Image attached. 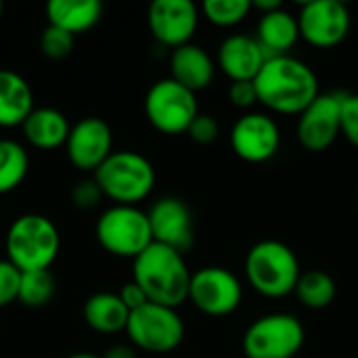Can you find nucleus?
Instances as JSON below:
<instances>
[{
  "label": "nucleus",
  "mask_w": 358,
  "mask_h": 358,
  "mask_svg": "<svg viewBox=\"0 0 358 358\" xmlns=\"http://www.w3.org/2000/svg\"><path fill=\"white\" fill-rule=\"evenodd\" d=\"M258 103L281 115H300L321 92L308 63L292 55L271 57L254 80Z\"/></svg>",
  "instance_id": "obj_1"
},
{
  "label": "nucleus",
  "mask_w": 358,
  "mask_h": 358,
  "mask_svg": "<svg viewBox=\"0 0 358 358\" xmlns=\"http://www.w3.org/2000/svg\"><path fill=\"white\" fill-rule=\"evenodd\" d=\"M132 262V281L141 285L149 302L178 308L189 300L193 273L182 254L162 243H151Z\"/></svg>",
  "instance_id": "obj_2"
},
{
  "label": "nucleus",
  "mask_w": 358,
  "mask_h": 358,
  "mask_svg": "<svg viewBox=\"0 0 358 358\" xmlns=\"http://www.w3.org/2000/svg\"><path fill=\"white\" fill-rule=\"evenodd\" d=\"M300 260L296 252L277 239H264L250 248L245 256V279L264 298H285L300 281Z\"/></svg>",
  "instance_id": "obj_3"
},
{
  "label": "nucleus",
  "mask_w": 358,
  "mask_h": 358,
  "mask_svg": "<svg viewBox=\"0 0 358 358\" xmlns=\"http://www.w3.org/2000/svg\"><path fill=\"white\" fill-rule=\"evenodd\" d=\"M4 248L6 260L21 273L48 271L61 248L59 229L48 216L23 214L8 227Z\"/></svg>",
  "instance_id": "obj_4"
},
{
  "label": "nucleus",
  "mask_w": 358,
  "mask_h": 358,
  "mask_svg": "<svg viewBox=\"0 0 358 358\" xmlns=\"http://www.w3.org/2000/svg\"><path fill=\"white\" fill-rule=\"evenodd\" d=\"M94 180L117 206H136L147 199L155 187L153 164L136 151H113L94 172Z\"/></svg>",
  "instance_id": "obj_5"
},
{
  "label": "nucleus",
  "mask_w": 358,
  "mask_h": 358,
  "mask_svg": "<svg viewBox=\"0 0 358 358\" xmlns=\"http://www.w3.org/2000/svg\"><path fill=\"white\" fill-rule=\"evenodd\" d=\"M96 239L111 256L134 260L153 243L149 216L136 206L113 203L96 220Z\"/></svg>",
  "instance_id": "obj_6"
},
{
  "label": "nucleus",
  "mask_w": 358,
  "mask_h": 358,
  "mask_svg": "<svg viewBox=\"0 0 358 358\" xmlns=\"http://www.w3.org/2000/svg\"><path fill=\"white\" fill-rule=\"evenodd\" d=\"M306 331L298 317L271 313L256 319L243 334L245 358H294L304 348Z\"/></svg>",
  "instance_id": "obj_7"
},
{
  "label": "nucleus",
  "mask_w": 358,
  "mask_h": 358,
  "mask_svg": "<svg viewBox=\"0 0 358 358\" xmlns=\"http://www.w3.org/2000/svg\"><path fill=\"white\" fill-rule=\"evenodd\" d=\"M145 115L162 134H187L199 115L197 94L172 78L157 80L145 96Z\"/></svg>",
  "instance_id": "obj_8"
},
{
  "label": "nucleus",
  "mask_w": 358,
  "mask_h": 358,
  "mask_svg": "<svg viewBox=\"0 0 358 358\" xmlns=\"http://www.w3.org/2000/svg\"><path fill=\"white\" fill-rule=\"evenodd\" d=\"M126 334L134 348L151 355H168L182 344L185 323L176 308L149 302L130 313Z\"/></svg>",
  "instance_id": "obj_9"
},
{
  "label": "nucleus",
  "mask_w": 358,
  "mask_h": 358,
  "mask_svg": "<svg viewBox=\"0 0 358 358\" xmlns=\"http://www.w3.org/2000/svg\"><path fill=\"white\" fill-rule=\"evenodd\" d=\"M189 300L208 317H229L243 300V285L224 266H203L193 273Z\"/></svg>",
  "instance_id": "obj_10"
},
{
  "label": "nucleus",
  "mask_w": 358,
  "mask_h": 358,
  "mask_svg": "<svg viewBox=\"0 0 358 358\" xmlns=\"http://www.w3.org/2000/svg\"><path fill=\"white\" fill-rule=\"evenodd\" d=\"M300 38L315 48H334L342 44L352 27L350 10L340 0L304 2L298 13Z\"/></svg>",
  "instance_id": "obj_11"
},
{
  "label": "nucleus",
  "mask_w": 358,
  "mask_h": 358,
  "mask_svg": "<svg viewBox=\"0 0 358 358\" xmlns=\"http://www.w3.org/2000/svg\"><path fill=\"white\" fill-rule=\"evenodd\" d=\"M342 92H321L298 115V141L310 153L327 151L342 134Z\"/></svg>",
  "instance_id": "obj_12"
},
{
  "label": "nucleus",
  "mask_w": 358,
  "mask_h": 358,
  "mask_svg": "<svg viewBox=\"0 0 358 358\" xmlns=\"http://www.w3.org/2000/svg\"><path fill=\"white\" fill-rule=\"evenodd\" d=\"M281 147L279 124L260 111H248L231 128V149L248 164L271 162Z\"/></svg>",
  "instance_id": "obj_13"
},
{
  "label": "nucleus",
  "mask_w": 358,
  "mask_h": 358,
  "mask_svg": "<svg viewBox=\"0 0 358 358\" xmlns=\"http://www.w3.org/2000/svg\"><path fill=\"white\" fill-rule=\"evenodd\" d=\"M153 38L172 50L191 42L199 25V8L191 0H155L147 10Z\"/></svg>",
  "instance_id": "obj_14"
},
{
  "label": "nucleus",
  "mask_w": 358,
  "mask_h": 358,
  "mask_svg": "<svg viewBox=\"0 0 358 358\" xmlns=\"http://www.w3.org/2000/svg\"><path fill=\"white\" fill-rule=\"evenodd\" d=\"M153 243L187 254L195 243V224L191 208L178 197H162L147 212Z\"/></svg>",
  "instance_id": "obj_15"
},
{
  "label": "nucleus",
  "mask_w": 358,
  "mask_h": 358,
  "mask_svg": "<svg viewBox=\"0 0 358 358\" xmlns=\"http://www.w3.org/2000/svg\"><path fill=\"white\" fill-rule=\"evenodd\" d=\"M69 162L82 172H96L113 153V132L103 117H84L71 126L65 143Z\"/></svg>",
  "instance_id": "obj_16"
},
{
  "label": "nucleus",
  "mask_w": 358,
  "mask_h": 358,
  "mask_svg": "<svg viewBox=\"0 0 358 358\" xmlns=\"http://www.w3.org/2000/svg\"><path fill=\"white\" fill-rule=\"evenodd\" d=\"M268 55L260 42L245 34H233L224 38L216 52V67L231 82H254Z\"/></svg>",
  "instance_id": "obj_17"
},
{
  "label": "nucleus",
  "mask_w": 358,
  "mask_h": 358,
  "mask_svg": "<svg viewBox=\"0 0 358 358\" xmlns=\"http://www.w3.org/2000/svg\"><path fill=\"white\" fill-rule=\"evenodd\" d=\"M216 76V61L201 46L189 42L170 55V78L189 88L191 92L206 90Z\"/></svg>",
  "instance_id": "obj_18"
},
{
  "label": "nucleus",
  "mask_w": 358,
  "mask_h": 358,
  "mask_svg": "<svg viewBox=\"0 0 358 358\" xmlns=\"http://www.w3.org/2000/svg\"><path fill=\"white\" fill-rule=\"evenodd\" d=\"M34 109V90L29 82L13 69H0V126H23Z\"/></svg>",
  "instance_id": "obj_19"
},
{
  "label": "nucleus",
  "mask_w": 358,
  "mask_h": 358,
  "mask_svg": "<svg viewBox=\"0 0 358 358\" xmlns=\"http://www.w3.org/2000/svg\"><path fill=\"white\" fill-rule=\"evenodd\" d=\"M23 136L36 149H57L67 143L71 124L67 115L52 107H36L23 122Z\"/></svg>",
  "instance_id": "obj_20"
},
{
  "label": "nucleus",
  "mask_w": 358,
  "mask_h": 358,
  "mask_svg": "<svg viewBox=\"0 0 358 358\" xmlns=\"http://www.w3.org/2000/svg\"><path fill=\"white\" fill-rule=\"evenodd\" d=\"M256 40L260 42V46L264 48L268 59L289 55V50L300 40L298 17L292 15L289 10H285L283 6L273 13L260 15Z\"/></svg>",
  "instance_id": "obj_21"
},
{
  "label": "nucleus",
  "mask_w": 358,
  "mask_h": 358,
  "mask_svg": "<svg viewBox=\"0 0 358 358\" xmlns=\"http://www.w3.org/2000/svg\"><path fill=\"white\" fill-rule=\"evenodd\" d=\"M46 17L50 25L76 36L92 29L101 21L103 4L99 0H50L46 4Z\"/></svg>",
  "instance_id": "obj_22"
},
{
  "label": "nucleus",
  "mask_w": 358,
  "mask_h": 358,
  "mask_svg": "<svg viewBox=\"0 0 358 358\" xmlns=\"http://www.w3.org/2000/svg\"><path fill=\"white\" fill-rule=\"evenodd\" d=\"M130 310L120 300L117 294L99 292L90 296L84 304V321L90 329L99 334H117L126 331Z\"/></svg>",
  "instance_id": "obj_23"
},
{
  "label": "nucleus",
  "mask_w": 358,
  "mask_h": 358,
  "mask_svg": "<svg viewBox=\"0 0 358 358\" xmlns=\"http://www.w3.org/2000/svg\"><path fill=\"white\" fill-rule=\"evenodd\" d=\"M302 306L310 310H323L334 304L338 296V285L331 275L325 271H308L300 275V281L294 292Z\"/></svg>",
  "instance_id": "obj_24"
},
{
  "label": "nucleus",
  "mask_w": 358,
  "mask_h": 358,
  "mask_svg": "<svg viewBox=\"0 0 358 358\" xmlns=\"http://www.w3.org/2000/svg\"><path fill=\"white\" fill-rule=\"evenodd\" d=\"M29 172L25 147L13 138H0V195L15 191Z\"/></svg>",
  "instance_id": "obj_25"
},
{
  "label": "nucleus",
  "mask_w": 358,
  "mask_h": 358,
  "mask_svg": "<svg viewBox=\"0 0 358 358\" xmlns=\"http://www.w3.org/2000/svg\"><path fill=\"white\" fill-rule=\"evenodd\" d=\"M55 296V277L50 271H31L21 275V287H19V298L27 308H42L46 306Z\"/></svg>",
  "instance_id": "obj_26"
},
{
  "label": "nucleus",
  "mask_w": 358,
  "mask_h": 358,
  "mask_svg": "<svg viewBox=\"0 0 358 358\" xmlns=\"http://www.w3.org/2000/svg\"><path fill=\"white\" fill-rule=\"evenodd\" d=\"M201 13L216 27H235L252 13V0H206Z\"/></svg>",
  "instance_id": "obj_27"
},
{
  "label": "nucleus",
  "mask_w": 358,
  "mask_h": 358,
  "mask_svg": "<svg viewBox=\"0 0 358 358\" xmlns=\"http://www.w3.org/2000/svg\"><path fill=\"white\" fill-rule=\"evenodd\" d=\"M73 44H76V36L69 34V31H65V29H61V27H57V25H50V23H48V25L42 29V36H40V50H42V55L48 57V59L59 61V59L69 57L71 50H73Z\"/></svg>",
  "instance_id": "obj_28"
},
{
  "label": "nucleus",
  "mask_w": 358,
  "mask_h": 358,
  "mask_svg": "<svg viewBox=\"0 0 358 358\" xmlns=\"http://www.w3.org/2000/svg\"><path fill=\"white\" fill-rule=\"evenodd\" d=\"M21 271L8 262L6 258L0 260V308L13 304L19 298V287H21Z\"/></svg>",
  "instance_id": "obj_29"
},
{
  "label": "nucleus",
  "mask_w": 358,
  "mask_h": 358,
  "mask_svg": "<svg viewBox=\"0 0 358 358\" xmlns=\"http://www.w3.org/2000/svg\"><path fill=\"white\" fill-rule=\"evenodd\" d=\"M187 134L191 136V141H195L197 145H212L218 136H220V126L216 122L214 115L210 113H199L193 124L189 126Z\"/></svg>",
  "instance_id": "obj_30"
},
{
  "label": "nucleus",
  "mask_w": 358,
  "mask_h": 358,
  "mask_svg": "<svg viewBox=\"0 0 358 358\" xmlns=\"http://www.w3.org/2000/svg\"><path fill=\"white\" fill-rule=\"evenodd\" d=\"M342 134L358 149V94H344L342 99Z\"/></svg>",
  "instance_id": "obj_31"
},
{
  "label": "nucleus",
  "mask_w": 358,
  "mask_h": 358,
  "mask_svg": "<svg viewBox=\"0 0 358 358\" xmlns=\"http://www.w3.org/2000/svg\"><path fill=\"white\" fill-rule=\"evenodd\" d=\"M103 197V191L99 189L96 180L90 178V180H82L73 187L71 191V199H73V206L82 208V210H90L99 203V199Z\"/></svg>",
  "instance_id": "obj_32"
},
{
  "label": "nucleus",
  "mask_w": 358,
  "mask_h": 358,
  "mask_svg": "<svg viewBox=\"0 0 358 358\" xmlns=\"http://www.w3.org/2000/svg\"><path fill=\"white\" fill-rule=\"evenodd\" d=\"M229 101L237 109H252L258 103V92L254 82H231Z\"/></svg>",
  "instance_id": "obj_33"
},
{
  "label": "nucleus",
  "mask_w": 358,
  "mask_h": 358,
  "mask_svg": "<svg viewBox=\"0 0 358 358\" xmlns=\"http://www.w3.org/2000/svg\"><path fill=\"white\" fill-rule=\"evenodd\" d=\"M117 296H120V300L126 304V308H128L130 313H134V310L143 308L145 304H149L147 294H145V292L141 289V285H136L134 281L126 283V285L117 292Z\"/></svg>",
  "instance_id": "obj_34"
},
{
  "label": "nucleus",
  "mask_w": 358,
  "mask_h": 358,
  "mask_svg": "<svg viewBox=\"0 0 358 358\" xmlns=\"http://www.w3.org/2000/svg\"><path fill=\"white\" fill-rule=\"evenodd\" d=\"M103 358H136V348L134 346H113L107 350Z\"/></svg>",
  "instance_id": "obj_35"
},
{
  "label": "nucleus",
  "mask_w": 358,
  "mask_h": 358,
  "mask_svg": "<svg viewBox=\"0 0 358 358\" xmlns=\"http://www.w3.org/2000/svg\"><path fill=\"white\" fill-rule=\"evenodd\" d=\"M283 4L279 2V0H256V2H252V8H256L260 15H266V13H273V10H277V8H281Z\"/></svg>",
  "instance_id": "obj_36"
},
{
  "label": "nucleus",
  "mask_w": 358,
  "mask_h": 358,
  "mask_svg": "<svg viewBox=\"0 0 358 358\" xmlns=\"http://www.w3.org/2000/svg\"><path fill=\"white\" fill-rule=\"evenodd\" d=\"M65 358H103V357L92 355V352H73V355H69V357H65Z\"/></svg>",
  "instance_id": "obj_37"
},
{
  "label": "nucleus",
  "mask_w": 358,
  "mask_h": 358,
  "mask_svg": "<svg viewBox=\"0 0 358 358\" xmlns=\"http://www.w3.org/2000/svg\"><path fill=\"white\" fill-rule=\"evenodd\" d=\"M2 10H4V6H2V2H0V19H2Z\"/></svg>",
  "instance_id": "obj_38"
},
{
  "label": "nucleus",
  "mask_w": 358,
  "mask_h": 358,
  "mask_svg": "<svg viewBox=\"0 0 358 358\" xmlns=\"http://www.w3.org/2000/svg\"><path fill=\"white\" fill-rule=\"evenodd\" d=\"M357 210H358V197H357Z\"/></svg>",
  "instance_id": "obj_39"
}]
</instances>
